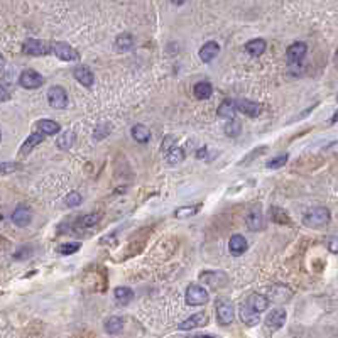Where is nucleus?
Returning <instances> with one entry per match:
<instances>
[{"mask_svg":"<svg viewBox=\"0 0 338 338\" xmlns=\"http://www.w3.org/2000/svg\"><path fill=\"white\" fill-rule=\"evenodd\" d=\"M43 139H44V132H34V134H31V136L26 139L24 144H22V147H21V156H27V154H29V152L34 149L36 146L43 142Z\"/></svg>","mask_w":338,"mask_h":338,"instance_id":"nucleus-18","label":"nucleus"},{"mask_svg":"<svg viewBox=\"0 0 338 338\" xmlns=\"http://www.w3.org/2000/svg\"><path fill=\"white\" fill-rule=\"evenodd\" d=\"M100 221V215L98 213H90V215H85L83 218L80 220V225L81 227H93Z\"/></svg>","mask_w":338,"mask_h":338,"instance_id":"nucleus-35","label":"nucleus"},{"mask_svg":"<svg viewBox=\"0 0 338 338\" xmlns=\"http://www.w3.org/2000/svg\"><path fill=\"white\" fill-rule=\"evenodd\" d=\"M53 53L56 54L59 59H63V61H76V59H80L78 51H75L71 46L66 44V43H54L53 44Z\"/></svg>","mask_w":338,"mask_h":338,"instance_id":"nucleus-7","label":"nucleus"},{"mask_svg":"<svg viewBox=\"0 0 338 338\" xmlns=\"http://www.w3.org/2000/svg\"><path fill=\"white\" fill-rule=\"evenodd\" d=\"M335 122H338V112H336L335 115H333L331 120H330V124H335Z\"/></svg>","mask_w":338,"mask_h":338,"instance_id":"nucleus-46","label":"nucleus"},{"mask_svg":"<svg viewBox=\"0 0 338 338\" xmlns=\"http://www.w3.org/2000/svg\"><path fill=\"white\" fill-rule=\"evenodd\" d=\"M22 51L29 56H46L53 51V46H49L44 41L39 39H27L24 46H22Z\"/></svg>","mask_w":338,"mask_h":338,"instance_id":"nucleus-3","label":"nucleus"},{"mask_svg":"<svg viewBox=\"0 0 338 338\" xmlns=\"http://www.w3.org/2000/svg\"><path fill=\"white\" fill-rule=\"evenodd\" d=\"M38 127L41 132H44L46 136H54V134H58L61 131V127H59L58 122H54V120H49V119H43L38 122Z\"/></svg>","mask_w":338,"mask_h":338,"instance_id":"nucleus-23","label":"nucleus"},{"mask_svg":"<svg viewBox=\"0 0 338 338\" xmlns=\"http://www.w3.org/2000/svg\"><path fill=\"white\" fill-rule=\"evenodd\" d=\"M64 201H66V205L68 206H78L80 203L83 201V196L80 193H76V191H71L69 194H66V198H64Z\"/></svg>","mask_w":338,"mask_h":338,"instance_id":"nucleus-36","label":"nucleus"},{"mask_svg":"<svg viewBox=\"0 0 338 338\" xmlns=\"http://www.w3.org/2000/svg\"><path fill=\"white\" fill-rule=\"evenodd\" d=\"M131 132H132V137L136 139L137 142H141V144H144V142H147L151 139L149 129H147L146 126H142V124H137V126H134Z\"/></svg>","mask_w":338,"mask_h":338,"instance_id":"nucleus-25","label":"nucleus"},{"mask_svg":"<svg viewBox=\"0 0 338 338\" xmlns=\"http://www.w3.org/2000/svg\"><path fill=\"white\" fill-rule=\"evenodd\" d=\"M166 161H168L169 164H179L184 161V151L181 149V147H173L168 154H166Z\"/></svg>","mask_w":338,"mask_h":338,"instance_id":"nucleus-29","label":"nucleus"},{"mask_svg":"<svg viewBox=\"0 0 338 338\" xmlns=\"http://www.w3.org/2000/svg\"><path fill=\"white\" fill-rule=\"evenodd\" d=\"M73 76H75L76 80L80 81L83 86H86V88H90L91 85H93V73H91L86 66L75 68V69H73Z\"/></svg>","mask_w":338,"mask_h":338,"instance_id":"nucleus-16","label":"nucleus"},{"mask_svg":"<svg viewBox=\"0 0 338 338\" xmlns=\"http://www.w3.org/2000/svg\"><path fill=\"white\" fill-rule=\"evenodd\" d=\"M174 142H176V137L174 136H166L163 146H161V151H163L164 154H168V152L174 147Z\"/></svg>","mask_w":338,"mask_h":338,"instance_id":"nucleus-38","label":"nucleus"},{"mask_svg":"<svg viewBox=\"0 0 338 338\" xmlns=\"http://www.w3.org/2000/svg\"><path fill=\"white\" fill-rule=\"evenodd\" d=\"M210 296H208V291L201 286H194L191 284L186 291V303L189 306H201V304L208 303Z\"/></svg>","mask_w":338,"mask_h":338,"instance_id":"nucleus-4","label":"nucleus"},{"mask_svg":"<svg viewBox=\"0 0 338 338\" xmlns=\"http://www.w3.org/2000/svg\"><path fill=\"white\" fill-rule=\"evenodd\" d=\"M235 112H237V106H235V101L232 100H223L218 106V117L221 119H234L235 117Z\"/></svg>","mask_w":338,"mask_h":338,"instance_id":"nucleus-21","label":"nucleus"},{"mask_svg":"<svg viewBox=\"0 0 338 338\" xmlns=\"http://www.w3.org/2000/svg\"><path fill=\"white\" fill-rule=\"evenodd\" d=\"M134 39L131 34H120L117 39H115V49L120 51V53H126V51L132 49Z\"/></svg>","mask_w":338,"mask_h":338,"instance_id":"nucleus-26","label":"nucleus"},{"mask_svg":"<svg viewBox=\"0 0 338 338\" xmlns=\"http://www.w3.org/2000/svg\"><path fill=\"white\" fill-rule=\"evenodd\" d=\"M196 157L198 159H205L206 157V147H201V149L196 152Z\"/></svg>","mask_w":338,"mask_h":338,"instance_id":"nucleus-43","label":"nucleus"},{"mask_svg":"<svg viewBox=\"0 0 338 338\" xmlns=\"http://www.w3.org/2000/svg\"><path fill=\"white\" fill-rule=\"evenodd\" d=\"M7 100H9V91H7L6 85L2 83V101H7Z\"/></svg>","mask_w":338,"mask_h":338,"instance_id":"nucleus-44","label":"nucleus"},{"mask_svg":"<svg viewBox=\"0 0 338 338\" xmlns=\"http://www.w3.org/2000/svg\"><path fill=\"white\" fill-rule=\"evenodd\" d=\"M245 221H247V227L251 230H261L264 227V218H262V213L259 210H254L247 215V218H245Z\"/></svg>","mask_w":338,"mask_h":338,"instance_id":"nucleus-24","label":"nucleus"},{"mask_svg":"<svg viewBox=\"0 0 338 338\" xmlns=\"http://www.w3.org/2000/svg\"><path fill=\"white\" fill-rule=\"evenodd\" d=\"M235 106H237L239 112L245 114L247 117H257V115L261 114V105L251 100H237L235 101Z\"/></svg>","mask_w":338,"mask_h":338,"instance_id":"nucleus-13","label":"nucleus"},{"mask_svg":"<svg viewBox=\"0 0 338 338\" xmlns=\"http://www.w3.org/2000/svg\"><path fill=\"white\" fill-rule=\"evenodd\" d=\"M171 2H174L176 6H183V4L186 2V0H171Z\"/></svg>","mask_w":338,"mask_h":338,"instance_id":"nucleus-45","label":"nucleus"},{"mask_svg":"<svg viewBox=\"0 0 338 338\" xmlns=\"http://www.w3.org/2000/svg\"><path fill=\"white\" fill-rule=\"evenodd\" d=\"M122 326H124V319L119 318V316L108 318V319H106V323H105V330H106V333H110V335L119 333L120 330H122Z\"/></svg>","mask_w":338,"mask_h":338,"instance_id":"nucleus-28","label":"nucleus"},{"mask_svg":"<svg viewBox=\"0 0 338 338\" xmlns=\"http://www.w3.org/2000/svg\"><path fill=\"white\" fill-rule=\"evenodd\" d=\"M245 51H247L251 56H261L266 51V41L264 39H252L245 44Z\"/></svg>","mask_w":338,"mask_h":338,"instance_id":"nucleus-22","label":"nucleus"},{"mask_svg":"<svg viewBox=\"0 0 338 338\" xmlns=\"http://www.w3.org/2000/svg\"><path fill=\"white\" fill-rule=\"evenodd\" d=\"M81 244L80 242H68V244H61L58 247V252L63 254V256H69V254H75L80 251Z\"/></svg>","mask_w":338,"mask_h":338,"instance_id":"nucleus-33","label":"nucleus"},{"mask_svg":"<svg viewBox=\"0 0 338 338\" xmlns=\"http://www.w3.org/2000/svg\"><path fill=\"white\" fill-rule=\"evenodd\" d=\"M200 279L203 282H206V284H210L211 288H221V286L227 282V276L223 274V272H203V274H200Z\"/></svg>","mask_w":338,"mask_h":338,"instance_id":"nucleus-15","label":"nucleus"},{"mask_svg":"<svg viewBox=\"0 0 338 338\" xmlns=\"http://www.w3.org/2000/svg\"><path fill=\"white\" fill-rule=\"evenodd\" d=\"M286 318H288V314H286L284 309H274V311H271L267 314L266 318V325L271 328V330H279V328L284 326L286 323Z\"/></svg>","mask_w":338,"mask_h":338,"instance_id":"nucleus-11","label":"nucleus"},{"mask_svg":"<svg viewBox=\"0 0 338 338\" xmlns=\"http://www.w3.org/2000/svg\"><path fill=\"white\" fill-rule=\"evenodd\" d=\"M44 83V76L39 75L34 69H26V71L21 73L19 76V85L24 88H29V90H34V88H39Z\"/></svg>","mask_w":338,"mask_h":338,"instance_id":"nucleus-6","label":"nucleus"},{"mask_svg":"<svg viewBox=\"0 0 338 338\" xmlns=\"http://www.w3.org/2000/svg\"><path fill=\"white\" fill-rule=\"evenodd\" d=\"M239 314H240V319H242V323H244V325H247V326H256L257 323L261 321V316H259V313L249 303L240 304Z\"/></svg>","mask_w":338,"mask_h":338,"instance_id":"nucleus-8","label":"nucleus"},{"mask_svg":"<svg viewBox=\"0 0 338 338\" xmlns=\"http://www.w3.org/2000/svg\"><path fill=\"white\" fill-rule=\"evenodd\" d=\"M229 249L230 252H232V256L235 257L242 256V254L247 251V240H245V237H242V235H234L229 242Z\"/></svg>","mask_w":338,"mask_h":338,"instance_id":"nucleus-17","label":"nucleus"},{"mask_svg":"<svg viewBox=\"0 0 338 338\" xmlns=\"http://www.w3.org/2000/svg\"><path fill=\"white\" fill-rule=\"evenodd\" d=\"M208 323V316L205 313H196L193 316H189L188 319L179 323V330H193V328H200L205 326Z\"/></svg>","mask_w":338,"mask_h":338,"instance_id":"nucleus-12","label":"nucleus"},{"mask_svg":"<svg viewBox=\"0 0 338 338\" xmlns=\"http://www.w3.org/2000/svg\"><path fill=\"white\" fill-rule=\"evenodd\" d=\"M200 211V205H194V206H179L178 210L174 211L176 218H189V216L196 215Z\"/></svg>","mask_w":338,"mask_h":338,"instance_id":"nucleus-31","label":"nucleus"},{"mask_svg":"<svg viewBox=\"0 0 338 338\" xmlns=\"http://www.w3.org/2000/svg\"><path fill=\"white\" fill-rule=\"evenodd\" d=\"M48 101L53 108H58V110L66 108L68 105L66 90H64L63 86H51L48 90Z\"/></svg>","mask_w":338,"mask_h":338,"instance_id":"nucleus-5","label":"nucleus"},{"mask_svg":"<svg viewBox=\"0 0 338 338\" xmlns=\"http://www.w3.org/2000/svg\"><path fill=\"white\" fill-rule=\"evenodd\" d=\"M110 126L108 124H105V122H100V124H96V129H95V137L96 139H103V137H106L110 134Z\"/></svg>","mask_w":338,"mask_h":338,"instance_id":"nucleus-37","label":"nucleus"},{"mask_svg":"<svg viewBox=\"0 0 338 338\" xmlns=\"http://www.w3.org/2000/svg\"><path fill=\"white\" fill-rule=\"evenodd\" d=\"M306 51H308V46L304 43H294L291 44L288 51H286V56H288V61L289 63H301L303 61V58L306 56Z\"/></svg>","mask_w":338,"mask_h":338,"instance_id":"nucleus-10","label":"nucleus"},{"mask_svg":"<svg viewBox=\"0 0 338 338\" xmlns=\"http://www.w3.org/2000/svg\"><path fill=\"white\" fill-rule=\"evenodd\" d=\"M114 294H115V299H117L120 304L131 303V299H132V296H134L131 288H117V289L114 291Z\"/></svg>","mask_w":338,"mask_h":338,"instance_id":"nucleus-30","label":"nucleus"},{"mask_svg":"<svg viewBox=\"0 0 338 338\" xmlns=\"http://www.w3.org/2000/svg\"><path fill=\"white\" fill-rule=\"evenodd\" d=\"M225 134L229 137H237L240 132H242V124L239 122V120H234V119H230V122L227 124L225 126Z\"/></svg>","mask_w":338,"mask_h":338,"instance_id":"nucleus-32","label":"nucleus"},{"mask_svg":"<svg viewBox=\"0 0 338 338\" xmlns=\"http://www.w3.org/2000/svg\"><path fill=\"white\" fill-rule=\"evenodd\" d=\"M235 318V308L230 301L227 299H218L216 303V319L221 326H227L234 321Z\"/></svg>","mask_w":338,"mask_h":338,"instance_id":"nucleus-2","label":"nucleus"},{"mask_svg":"<svg viewBox=\"0 0 338 338\" xmlns=\"http://www.w3.org/2000/svg\"><path fill=\"white\" fill-rule=\"evenodd\" d=\"M330 221V211L325 206H314L303 216V223L309 229H321Z\"/></svg>","mask_w":338,"mask_h":338,"instance_id":"nucleus-1","label":"nucleus"},{"mask_svg":"<svg viewBox=\"0 0 338 338\" xmlns=\"http://www.w3.org/2000/svg\"><path fill=\"white\" fill-rule=\"evenodd\" d=\"M31 254H32L31 249H27V251H26V247H22L19 252H16V256H14V257H16V259H19V261H21V259L24 257V256L27 257V256H31Z\"/></svg>","mask_w":338,"mask_h":338,"instance_id":"nucleus-41","label":"nucleus"},{"mask_svg":"<svg viewBox=\"0 0 338 338\" xmlns=\"http://www.w3.org/2000/svg\"><path fill=\"white\" fill-rule=\"evenodd\" d=\"M73 144H75V134L73 132L61 134V137H58V141H56L58 149H61V151H68Z\"/></svg>","mask_w":338,"mask_h":338,"instance_id":"nucleus-27","label":"nucleus"},{"mask_svg":"<svg viewBox=\"0 0 338 338\" xmlns=\"http://www.w3.org/2000/svg\"><path fill=\"white\" fill-rule=\"evenodd\" d=\"M17 166H14V163H2V174H7L9 171H16Z\"/></svg>","mask_w":338,"mask_h":338,"instance_id":"nucleus-40","label":"nucleus"},{"mask_svg":"<svg viewBox=\"0 0 338 338\" xmlns=\"http://www.w3.org/2000/svg\"><path fill=\"white\" fill-rule=\"evenodd\" d=\"M31 220H32V211H31V208L26 205H19L12 213V221L17 227H22V229L29 225Z\"/></svg>","mask_w":338,"mask_h":338,"instance_id":"nucleus-9","label":"nucleus"},{"mask_svg":"<svg viewBox=\"0 0 338 338\" xmlns=\"http://www.w3.org/2000/svg\"><path fill=\"white\" fill-rule=\"evenodd\" d=\"M247 303L251 304V306H252L254 309H256L257 313H262V311H266V309L269 308V299H267L266 296L259 294V293L249 296Z\"/></svg>","mask_w":338,"mask_h":338,"instance_id":"nucleus-19","label":"nucleus"},{"mask_svg":"<svg viewBox=\"0 0 338 338\" xmlns=\"http://www.w3.org/2000/svg\"><path fill=\"white\" fill-rule=\"evenodd\" d=\"M286 163H288V154L277 156V157H274V159L267 163V169H279V168H282V166H284Z\"/></svg>","mask_w":338,"mask_h":338,"instance_id":"nucleus-34","label":"nucleus"},{"mask_svg":"<svg viewBox=\"0 0 338 338\" xmlns=\"http://www.w3.org/2000/svg\"><path fill=\"white\" fill-rule=\"evenodd\" d=\"M277 211H279V215H276V211L272 210V220L277 221V223H289L288 215H286V213L282 211V210H279V208H277Z\"/></svg>","mask_w":338,"mask_h":338,"instance_id":"nucleus-39","label":"nucleus"},{"mask_svg":"<svg viewBox=\"0 0 338 338\" xmlns=\"http://www.w3.org/2000/svg\"><path fill=\"white\" fill-rule=\"evenodd\" d=\"M220 53V46L215 41H208V43L200 49V59L203 63H210L215 59V56H218Z\"/></svg>","mask_w":338,"mask_h":338,"instance_id":"nucleus-14","label":"nucleus"},{"mask_svg":"<svg viewBox=\"0 0 338 338\" xmlns=\"http://www.w3.org/2000/svg\"><path fill=\"white\" fill-rule=\"evenodd\" d=\"M211 93H213V86H211L210 81H200V83H196L193 88V95L196 96L198 100L210 98Z\"/></svg>","mask_w":338,"mask_h":338,"instance_id":"nucleus-20","label":"nucleus"},{"mask_svg":"<svg viewBox=\"0 0 338 338\" xmlns=\"http://www.w3.org/2000/svg\"><path fill=\"white\" fill-rule=\"evenodd\" d=\"M328 249H330V252H338V239H331L330 244H328Z\"/></svg>","mask_w":338,"mask_h":338,"instance_id":"nucleus-42","label":"nucleus"}]
</instances>
